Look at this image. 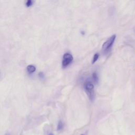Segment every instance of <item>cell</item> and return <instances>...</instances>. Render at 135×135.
Segmentation results:
<instances>
[{"mask_svg": "<svg viewBox=\"0 0 135 135\" xmlns=\"http://www.w3.org/2000/svg\"><path fill=\"white\" fill-rule=\"evenodd\" d=\"M64 127V125H63V123L62 122V121H59V122H58V124L57 126V130L58 131L59 130H61L62 129H63Z\"/></svg>", "mask_w": 135, "mask_h": 135, "instance_id": "8992f818", "label": "cell"}, {"mask_svg": "<svg viewBox=\"0 0 135 135\" xmlns=\"http://www.w3.org/2000/svg\"><path fill=\"white\" fill-rule=\"evenodd\" d=\"M116 35L114 34L111 36L107 41L104 42L102 46V50L104 52H106L111 49V47L113 45L114 42L116 40Z\"/></svg>", "mask_w": 135, "mask_h": 135, "instance_id": "7a4b0ae2", "label": "cell"}, {"mask_svg": "<svg viewBox=\"0 0 135 135\" xmlns=\"http://www.w3.org/2000/svg\"><path fill=\"white\" fill-rule=\"evenodd\" d=\"M81 135H84V134H81Z\"/></svg>", "mask_w": 135, "mask_h": 135, "instance_id": "8fae6325", "label": "cell"}, {"mask_svg": "<svg viewBox=\"0 0 135 135\" xmlns=\"http://www.w3.org/2000/svg\"><path fill=\"white\" fill-rule=\"evenodd\" d=\"M49 135H54L53 134H50Z\"/></svg>", "mask_w": 135, "mask_h": 135, "instance_id": "30bf717a", "label": "cell"}, {"mask_svg": "<svg viewBox=\"0 0 135 135\" xmlns=\"http://www.w3.org/2000/svg\"><path fill=\"white\" fill-rule=\"evenodd\" d=\"M38 76H39V77L40 78H41V79H43L44 78V74L42 72H40L39 73V74H38Z\"/></svg>", "mask_w": 135, "mask_h": 135, "instance_id": "9c48e42d", "label": "cell"}, {"mask_svg": "<svg viewBox=\"0 0 135 135\" xmlns=\"http://www.w3.org/2000/svg\"><path fill=\"white\" fill-rule=\"evenodd\" d=\"M84 88L90 100L91 101H94L95 97L94 84L90 81H87L84 83Z\"/></svg>", "mask_w": 135, "mask_h": 135, "instance_id": "6da1fadb", "label": "cell"}, {"mask_svg": "<svg viewBox=\"0 0 135 135\" xmlns=\"http://www.w3.org/2000/svg\"><path fill=\"white\" fill-rule=\"evenodd\" d=\"M99 54H98V53H95V54L94 55V57H93L92 62V64H94L95 62L97 61L98 58H99Z\"/></svg>", "mask_w": 135, "mask_h": 135, "instance_id": "52a82bcc", "label": "cell"}, {"mask_svg": "<svg viewBox=\"0 0 135 135\" xmlns=\"http://www.w3.org/2000/svg\"><path fill=\"white\" fill-rule=\"evenodd\" d=\"M73 60H74V58L70 53H65L63 56L62 62V66L63 68H67L72 62Z\"/></svg>", "mask_w": 135, "mask_h": 135, "instance_id": "3957f363", "label": "cell"}, {"mask_svg": "<svg viewBox=\"0 0 135 135\" xmlns=\"http://www.w3.org/2000/svg\"><path fill=\"white\" fill-rule=\"evenodd\" d=\"M92 78H93V80H94V83H98V82H99V78H98V74L96 72H94L92 74Z\"/></svg>", "mask_w": 135, "mask_h": 135, "instance_id": "5b68a950", "label": "cell"}, {"mask_svg": "<svg viewBox=\"0 0 135 135\" xmlns=\"http://www.w3.org/2000/svg\"><path fill=\"white\" fill-rule=\"evenodd\" d=\"M27 71L29 74H33L36 71V67L33 65H29L27 67Z\"/></svg>", "mask_w": 135, "mask_h": 135, "instance_id": "277c9868", "label": "cell"}, {"mask_svg": "<svg viewBox=\"0 0 135 135\" xmlns=\"http://www.w3.org/2000/svg\"><path fill=\"white\" fill-rule=\"evenodd\" d=\"M33 0H27L26 4H25V5H26L27 7H29L32 6L33 5Z\"/></svg>", "mask_w": 135, "mask_h": 135, "instance_id": "ba28073f", "label": "cell"}]
</instances>
